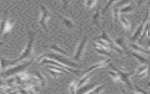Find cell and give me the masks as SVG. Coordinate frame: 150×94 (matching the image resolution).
Instances as JSON below:
<instances>
[{"mask_svg": "<svg viewBox=\"0 0 150 94\" xmlns=\"http://www.w3.org/2000/svg\"><path fill=\"white\" fill-rule=\"evenodd\" d=\"M35 33L31 31L29 32V41L26 46L23 49L21 55L16 59L13 60H8L5 58H1L0 62L2 68H4L9 65H13L17 62L32 56L33 53V43L35 41Z\"/></svg>", "mask_w": 150, "mask_h": 94, "instance_id": "obj_1", "label": "cell"}, {"mask_svg": "<svg viewBox=\"0 0 150 94\" xmlns=\"http://www.w3.org/2000/svg\"><path fill=\"white\" fill-rule=\"evenodd\" d=\"M44 58H49V59H54L56 61H57L58 62L64 65L70 67V68H78L79 66V64H77V63L71 61L70 60L68 59L67 58H65L64 55H62L61 54H56V53H44L42 55H40L39 57H38V58L36 59L38 62H40V61L43 59Z\"/></svg>", "mask_w": 150, "mask_h": 94, "instance_id": "obj_2", "label": "cell"}, {"mask_svg": "<svg viewBox=\"0 0 150 94\" xmlns=\"http://www.w3.org/2000/svg\"><path fill=\"white\" fill-rule=\"evenodd\" d=\"M33 62V59H31L30 61L24 63L23 64L19 65L17 66H14L12 68H11L5 71L4 73H2V76L4 77H8L9 76H12L13 75H15L16 73H18L22 70H23L25 69H26L27 67H28L30 65H31Z\"/></svg>", "mask_w": 150, "mask_h": 94, "instance_id": "obj_3", "label": "cell"}, {"mask_svg": "<svg viewBox=\"0 0 150 94\" xmlns=\"http://www.w3.org/2000/svg\"><path fill=\"white\" fill-rule=\"evenodd\" d=\"M14 25V21L8 19L5 16L0 21V36L4 34L7 35L12 29Z\"/></svg>", "mask_w": 150, "mask_h": 94, "instance_id": "obj_4", "label": "cell"}, {"mask_svg": "<svg viewBox=\"0 0 150 94\" xmlns=\"http://www.w3.org/2000/svg\"><path fill=\"white\" fill-rule=\"evenodd\" d=\"M149 9H147V11H146V15L145 16L144 19L143 20L142 22L138 26V28H137L135 32H134L132 37L131 38V41L134 42L135 41H136L137 40L139 39V38L141 36L145 27L146 26V25L147 24V23L149 22Z\"/></svg>", "mask_w": 150, "mask_h": 94, "instance_id": "obj_5", "label": "cell"}, {"mask_svg": "<svg viewBox=\"0 0 150 94\" xmlns=\"http://www.w3.org/2000/svg\"><path fill=\"white\" fill-rule=\"evenodd\" d=\"M87 41H88V38L87 36H85L79 42V45L77 46L76 50L75 51L74 55L72 59L76 61H79L81 58H82L83 53H84V51L86 50V47L87 44Z\"/></svg>", "mask_w": 150, "mask_h": 94, "instance_id": "obj_6", "label": "cell"}, {"mask_svg": "<svg viewBox=\"0 0 150 94\" xmlns=\"http://www.w3.org/2000/svg\"><path fill=\"white\" fill-rule=\"evenodd\" d=\"M40 7L41 9V15L39 18V24L45 31L47 32V22L50 18V11L46 6L42 5H40Z\"/></svg>", "mask_w": 150, "mask_h": 94, "instance_id": "obj_7", "label": "cell"}, {"mask_svg": "<svg viewBox=\"0 0 150 94\" xmlns=\"http://www.w3.org/2000/svg\"><path fill=\"white\" fill-rule=\"evenodd\" d=\"M39 63H40L42 64H49V65H54V66H56L61 67V68L64 69L65 70H66L68 72H72V73H76V74H78L79 72H81L80 70H77V69H73V68H71L70 67H69V66H66L64 65H63V64L58 62L57 61H55L54 59H49V58H45L42 59Z\"/></svg>", "mask_w": 150, "mask_h": 94, "instance_id": "obj_8", "label": "cell"}, {"mask_svg": "<svg viewBox=\"0 0 150 94\" xmlns=\"http://www.w3.org/2000/svg\"><path fill=\"white\" fill-rule=\"evenodd\" d=\"M108 65L110 66V67L114 70L116 71L119 74V75L120 76V78H121V81H122L123 82H124L130 89L134 90V88H133V86L132 85L131 82V80L129 79L130 76H131V75H132V73L124 72L122 71L121 70H120L119 69L115 68L114 65H112V64H111L110 63L108 64Z\"/></svg>", "mask_w": 150, "mask_h": 94, "instance_id": "obj_9", "label": "cell"}, {"mask_svg": "<svg viewBox=\"0 0 150 94\" xmlns=\"http://www.w3.org/2000/svg\"><path fill=\"white\" fill-rule=\"evenodd\" d=\"M111 62V59H107V60H105V61H100L92 66H91L90 68H88L87 70L83 71L81 73L82 75H84L88 72H92V71H94L96 69H98V68H103V67H104L105 66H107V65H108Z\"/></svg>", "mask_w": 150, "mask_h": 94, "instance_id": "obj_10", "label": "cell"}, {"mask_svg": "<svg viewBox=\"0 0 150 94\" xmlns=\"http://www.w3.org/2000/svg\"><path fill=\"white\" fill-rule=\"evenodd\" d=\"M97 86L96 83H93L90 85H87L85 86H83L79 88L77 91V93H91V91L95 88Z\"/></svg>", "mask_w": 150, "mask_h": 94, "instance_id": "obj_11", "label": "cell"}, {"mask_svg": "<svg viewBox=\"0 0 150 94\" xmlns=\"http://www.w3.org/2000/svg\"><path fill=\"white\" fill-rule=\"evenodd\" d=\"M148 66L147 65H145L139 67L136 70L135 75L137 76L142 78L148 75Z\"/></svg>", "mask_w": 150, "mask_h": 94, "instance_id": "obj_12", "label": "cell"}, {"mask_svg": "<svg viewBox=\"0 0 150 94\" xmlns=\"http://www.w3.org/2000/svg\"><path fill=\"white\" fill-rule=\"evenodd\" d=\"M56 14V15L62 21V22H63V24H64V25L69 29H70L71 28H73L74 25V22L73 21L72 19L68 18L66 16H62L60 15L59 14L57 13V12H54Z\"/></svg>", "mask_w": 150, "mask_h": 94, "instance_id": "obj_13", "label": "cell"}, {"mask_svg": "<svg viewBox=\"0 0 150 94\" xmlns=\"http://www.w3.org/2000/svg\"><path fill=\"white\" fill-rule=\"evenodd\" d=\"M129 46L135 52H137L140 53H144V54L150 55V51H146L143 47H142L141 46H140V45H139L138 44H136V43L132 42V43H131L129 44Z\"/></svg>", "mask_w": 150, "mask_h": 94, "instance_id": "obj_14", "label": "cell"}, {"mask_svg": "<svg viewBox=\"0 0 150 94\" xmlns=\"http://www.w3.org/2000/svg\"><path fill=\"white\" fill-rule=\"evenodd\" d=\"M94 72L95 70L94 71H92V72H88L84 75H83V77L81 78V79L79 80V82H78L77 83V87L78 88L84 86V85L89 80V79L91 78V76L94 73Z\"/></svg>", "mask_w": 150, "mask_h": 94, "instance_id": "obj_15", "label": "cell"}, {"mask_svg": "<svg viewBox=\"0 0 150 94\" xmlns=\"http://www.w3.org/2000/svg\"><path fill=\"white\" fill-rule=\"evenodd\" d=\"M49 48L51 50H52L53 51H55V52H57L59 54H61V55H64V56H68V53H67V52L65 50L60 48V46H59L57 45H56V44L52 45L49 46Z\"/></svg>", "mask_w": 150, "mask_h": 94, "instance_id": "obj_16", "label": "cell"}, {"mask_svg": "<svg viewBox=\"0 0 150 94\" xmlns=\"http://www.w3.org/2000/svg\"><path fill=\"white\" fill-rule=\"evenodd\" d=\"M131 54L134 56L137 60L138 61H139L142 64H145V63H148V61L146 59H145L144 57H143L142 56H141L140 55V53H138L137 52H131Z\"/></svg>", "mask_w": 150, "mask_h": 94, "instance_id": "obj_17", "label": "cell"}, {"mask_svg": "<svg viewBox=\"0 0 150 94\" xmlns=\"http://www.w3.org/2000/svg\"><path fill=\"white\" fill-rule=\"evenodd\" d=\"M35 75L38 78V79H39V81H40V83L41 85L43 88L46 87V83H47V79L45 77V76L42 73L40 72L36 71V72H35Z\"/></svg>", "mask_w": 150, "mask_h": 94, "instance_id": "obj_18", "label": "cell"}, {"mask_svg": "<svg viewBox=\"0 0 150 94\" xmlns=\"http://www.w3.org/2000/svg\"><path fill=\"white\" fill-rule=\"evenodd\" d=\"M119 20L120 21V22L124 29H125L127 30H129L130 29L131 24H130L129 21H128V19L127 18H126L124 16H122V15H121Z\"/></svg>", "mask_w": 150, "mask_h": 94, "instance_id": "obj_19", "label": "cell"}, {"mask_svg": "<svg viewBox=\"0 0 150 94\" xmlns=\"http://www.w3.org/2000/svg\"><path fill=\"white\" fill-rule=\"evenodd\" d=\"M77 80H74L71 82L69 86H68V92L70 93H77L78 87H77Z\"/></svg>", "mask_w": 150, "mask_h": 94, "instance_id": "obj_20", "label": "cell"}, {"mask_svg": "<svg viewBox=\"0 0 150 94\" xmlns=\"http://www.w3.org/2000/svg\"><path fill=\"white\" fill-rule=\"evenodd\" d=\"M100 9L98 8L96 11L94 16H93V21L95 25H96L98 28H100Z\"/></svg>", "mask_w": 150, "mask_h": 94, "instance_id": "obj_21", "label": "cell"}, {"mask_svg": "<svg viewBox=\"0 0 150 94\" xmlns=\"http://www.w3.org/2000/svg\"><path fill=\"white\" fill-rule=\"evenodd\" d=\"M133 11H134V8L130 4L126 5L125 6H123L122 8H120V11L121 15L122 14H129V13L132 12Z\"/></svg>", "mask_w": 150, "mask_h": 94, "instance_id": "obj_22", "label": "cell"}, {"mask_svg": "<svg viewBox=\"0 0 150 94\" xmlns=\"http://www.w3.org/2000/svg\"><path fill=\"white\" fill-rule=\"evenodd\" d=\"M113 19L114 22H117L118 19H120L121 14L120 11V8L118 7H115L114 9H113Z\"/></svg>", "mask_w": 150, "mask_h": 94, "instance_id": "obj_23", "label": "cell"}, {"mask_svg": "<svg viewBox=\"0 0 150 94\" xmlns=\"http://www.w3.org/2000/svg\"><path fill=\"white\" fill-rule=\"evenodd\" d=\"M109 75L112 78L114 81L115 82H119L121 81V78L119 74L115 70H113V71H110L109 72Z\"/></svg>", "mask_w": 150, "mask_h": 94, "instance_id": "obj_24", "label": "cell"}, {"mask_svg": "<svg viewBox=\"0 0 150 94\" xmlns=\"http://www.w3.org/2000/svg\"><path fill=\"white\" fill-rule=\"evenodd\" d=\"M97 4V0H85L84 5L88 9L93 8Z\"/></svg>", "mask_w": 150, "mask_h": 94, "instance_id": "obj_25", "label": "cell"}, {"mask_svg": "<svg viewBox=\"0 0 150 94\" xmlns=\"http://www.w3.org/2000/svg\"><path fill=\"white\" fill-rule=\"evenodd\" d=\"M48 72L51 75V76L52 77H53L54 78H57L59 76H62L63 75V72L57 71V70H54L52 69H50L49 70H48Z\"/></svg>", "mask_w": 150, "mask_h": 94, "instance_id": "obj_26", "label": "cell"}, {"mask_svg": "<svg viewBox=\"0 0 150 94\" xmlns=\"http://www.w3.org/2000/svg\"><path fill=\"white\" fill-rule=\"evenodd\" d=\"M104 85H97L95 88L91 91V93H100L103 91Z\"/></svg>", "mask_w": 150, "mask_h": 94, "instance_id": "obj_27", "label": "cell"}, {"mask_svg": "<svg viewBox=\"0 0 150 94\" xmlns=\"http://www.w3.org/2000/svg\"><path fill=\"white\" fill-rule=\"evenodd\" d=\"M131 0H122L120 2H118L115 5V7H118V8H120V7H122L123 6H125L126 5H128L129 4V3L130 2Z\"/></svg>", "mask_w": 150, "mask_h": 94, "instance_id": "obj_28", "label": "cell"}, {"mask_svg": "<svg viewBox=\"0 0 150 94\" xmlns=\"http://www.w3.org/2000/svg\"><path fill=\"white\" fill-rule=\"evenodd\" d=\"M118 0H109L108 2H107V4L106 6L103 9V13L104 14L112 5H113L115 2H116Z\"/></svg>", "mask_w": 150, "mask_h": 94, "instance_id": "obj_29", "label": "cell"}, {"mask_svg": "<svg viewBox=\"0 0 150 94\" xmlns=\"http://www.w3.org/2000/svg\"><path fill=\"white\" fill-rule=\"evenodd\" d=\"M60 1L62 2V3H63V8L64 9H66L67 8V6H68L69 2H70V0H60Z\"/></svg>", "mask_w": 150, "mask_h": 94, "instance_id": "obj_30", "label": "cell"}, {"mask_svg": "<svg viewBox=\"0 0 150 94\" xmlns=\"http://www.w3.org/2000/svg\"><path fill=\"white\" fill-rule=\"evenodd\" d=\"M134 88H135V93H147V92H145V91H144V90H143L142 89H141V88H138V86H134Z\"/></svg>", "mask_w": 150, "mask_h": 94, "instance_id": "obj_31", "label": "cell"}, {"mask_svg": "<svg viewBox=\"0 0 150 94\" xmlns=\"http://www.w3.org/2000/svg\"><path fill=\"white\" fill-rule=\"evenodd\" d=\"M144 1H145V0H137V2L138 5H141L144 2Z\"/></svg>", "mask_w": 150, "mask_h": 94, "instance_id": "obj_32", "label": "cell"}, {"mask_svg": "<svg viewBox=\"0 0 150 94\" xmlns=\"http://www.w3.org/2000/svg\"><path fill=\"white\" fill-rule=\"evenodd\" d=\"M148 48H149V51H150V38L148 39Z\"/></svg>", "mask_w": 150, "mask_h": 94, "instance_id": "obj_33", "label": "cell"}, {"mask_svg": "<svg viewBox=\"0 0 150 94\" xmlns=\"http://www.w3.org/2000/svg\"><path fill=\"white\" fill-rule=\"evenodd\" d=\"M2 44H3V42H0V46H1Z\"/></svg>", "mask_w": 150, "mask_h": 94, "instance_id": "obj_34", "label": "cell"}, {"mask_svg": "<svg viewBox=\"0 0 150 94\" xmlns=\"http://www.w3.org/2000/svg\"><path fill=\"white\" fill-rule=\"evenodd\" d=\"M148 86L150 87V81L148 82Z\"/></svg>", "mask_w": 150, "mask_h": 94, "instance_id": "obj_35", "label": "cell"}, {"mask_svg": "<svg viewBox=\"0 0 150 94\" xmlns=\"http://www.w3.org/2000/svg\"><path fill=\"white\" fill-rule=\"evenodd\" d=\"M1 62H0V71H1Z\"/></svg>", "mask_w": 150, "mask_h": 94, "instance_id": "obj_36", "label": "cell"}, {"mask_svg": "<svg viewBox=\"0 0 150 94\" xmlns=\"http://www.w3.org/2000/svg\"></svg>", "mask_w": 150, "mask_h": 94, "instance_id": "obj_37", "label": "cell"}]
</instances>
